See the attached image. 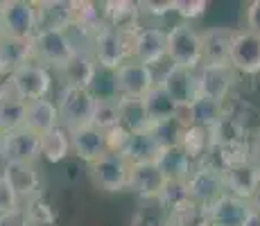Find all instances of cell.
<instances>
[{"label": "cell", "instance_id": "17", "mask_svg": "<svg viewBox=\"0 0 260 226\" xmlns=\"http://www.w3.org/2000/svg\"><path fill=\"white\" fill-rule=\"evenodd\" d=\"M168 179L161 172L156 163H143V165H132V172H129V190L138 195L141 199L147 202H158L163 188H166Z\"/></svg>", "mask_w": 260, "mask_h": 226}, {"label": "cell", "instance_id": "23", "mask_svg": "<svg viewBox=\"0 0 260 226\" xmlns=\"http://www.w3.org/2000/svg\"><path fill=\"white\" fill-rule=\"evenodd\" d=\"M224 179H226V192L244 202H249L260 188V172L251 163H240L229 168L224 172Z\"/></svg>", "mask_w": 260, "mask_h": 226}, {"label": "cell", "instance_id": "43", "mask_svg": "<svg viewBox=\"0 0 260 226\" xmlns=\"http://www.w3.org/2000/svg\"><path fill=\"white\" fill-rule=\"evenodd\" d=\"M141 7H145V12L152 16H166L168 12H174V0H149V3H141Z\"/></svg>", "mask_w": 260, "mask_h": 226}, {"label": "cell", "instance_id": "37", "mask_svg": "<svg viewBox=\"0 0 260 226\" xmlns=\"http://www.w3.org/2000/svg\"><path fill=\"white\" fill-rule=\"evenodd\" d=\"M23 208L27 210V215H29V219L34 222V226H50V224L54 222L52 208H50V204L43 197L32 199V202H27Z\"/></svg>", "mask_w": 260, "mask_h": 226}, {"label": "cell", "instance_id": "16", "mask_svg": "<svg viewBox=\"0 0 260 226\" xmlns=\"http://www.w3.org/2000/svg\"><path fill=\"white\" fill-rule=\"evenodd\" d=\"M71 147H73L75 156H79L82 160H86V163L91 165V163H95V160H100L102 156L109 154L107 132L98 129L95 124L75 129V132H71Z\"/></svg>", "mask_w": 260, "mask_h": 226}, {"label": "cell", "instance_id": "5", "mask_svg": "<svg viewBox=\"0 0 260 226\" xmlns=\"http://www.w3.org/2000/svg\"><path fill=\"white\" fill-rule=\"evenodd\" d=\"M9 90L14 98L23 100V102H34V100L48 98L50 88H52V77H50L48 68H43L41 63H23L21 68H16L7 77Z\"/></svg>", "mask_w": 260, "mask_h": 226}, {"label": "cell", "instance_id": "6", "mask_svg": "<svg viewBox=\"0 0 260 226\" xmlns=\"http://www.w3.org/2000/svg\"><path fill=\"white\" fill-rule=\"evenodd\" d=\"M129 172H132V163L116 152H109L107 156L88 165V177L93 185L104 192H120L129 188Z\"/></svg>", "mask_w": 260, "mask_h": 226}, {"label": "cell", "instance_id": "21", "mask_svg": "<svg viewBox=\"0 0 260 226\" xmlns=\"http://www.w3.org/2000/svg\"><path fill=\"white\" fill-rule=\"evenodd\" d=\"M199 93L206 100L224 102L233 86V68L231 66H202L197 70Z\"/></svg>", "mask_w": 260, "mask_h": 226}, {"label": "cell", "instance_id": "19", "mask_svg": "<svg viewBox=\"0 0 260 226\" xmlns=\"http://www.w3.org/2000/svg\"><path fill=\"white\" fill-rule=\"evenodd\" d=\"M95 75H98V63H95L91 52L79 50L77 54L68 63L59 68V77H61L63 88H84L91 90Z\"/></svg>", "mask_w": 260, "mask_h": 226}, {"label": "cell", "instance_id": "49", "mask_svg": "<svg viewBox=\"0 0 260 226\" xmlns=\"http://www.w3.org/2000/svg\"><path fill=\"white\" fill-rule=\"evenodd\" d=\"M5 37V29H3V18H0V39Z\"/></svg>", "mask_w": 260, "mask_h": 226}, {"label": "cell", "instance_id": "44", "mask_svg": "<svg viewBox=\"0 0 260 226\" xmlns=\"http://www.w3.org/2000/svg\"><path fill=\"white\" fill-rule=\"evenodd\" d=\"M132 226H168V217H158V215H152L147 213V210H143V213L134 215V222Z\"/></svg>", "mask_w": 260, "mask_h": 226}, {"label": "cell", "instance_id": "18", "mask_svg": "<svg viewBox=\"0 0 260 226\" xmlns=\"http://www.w3.org/2000/svg\"><path fill=\"white\" fill-rule=\"evenodd\" d=\"M39 29L46 32H68L75 27V0H46L37 3Z\"/></svg>", "mask_w": 260, "mask_h": 226}, {"label": "cell", "instance_id": "1", "mask_svg": "<svg viewBox=\"0 0 260 226\" xmlns=\"http://www.w3.org/2000/svg\"><path fill=\"white\" fill-rule=\"evenodd\" d=\"M134 37L136 32H122L111 25H104L102 29L95 32L93 39V59L100 68L116 73L120 66L132 61Z\"/></svg>", "mask_w": 260, "mask_h": 226}, {"label": "cell", "instance_id": "15", "mask_svg": "<svg viewBox=\"0 0 260 226\" xmlns=\"http://www.w3.org/2000/svg\"><path fill=\"white\" fill-rule=\"evenodd\" d=\"M238 29L229 27H208L202 32L204 63L202 66H231V48Z\"/></svg>", "mask_w": 260, "mask_h": 226}, {"label": "cell", "instance_id": "27", "mask_svg": "<svg viewBox=\"0 0 260 226\" xmlns=\"http://www.w3.org/2000/svg\"><path fill=\"white\" fill-rule=\"evenodd\" d=\"M138 14H141V3H129V0H111L104 3V21L107 25L122 32H138Z\"/></svg>", "mask_w": 260, "mask_h": 226}, {"label": "cell", "instance_id": "38", "mask_svg": "<svg viewBox=\"0 0 260 226\" xmlns=\"http://www.w3.org/2000/svg\"><path fill=\"white\" fill-rule=\"evenodd\" d=\"M208 9L206 0H174V12L186 21H192V18H199L204 12Z\"/></svg>", "mask_w": 260, "mask_h": 226}, {"label": "cell", "instance_id": "33", "mask_svg": "<svg viewBox=\"0 0 260 226\" xmlns=\"http://www.w3.org/2000/svg\"><path fill=\"white\" fill-rule=\"evenodd\" d=\"M25 113H27V102L18 98H7L0 102V134H12L25 127Z\"/></svg>", "mask_w": 260, "mask_h": 226}, {"label": "cell", "instance_id": "30", "mask_svg": "<svg viewBox=\"0 0 260 226\" xmlns=\"http://www.w3.org/2000/svg\"><path fill=\"white\" fill-rule=\"evenodd\" d=\"M145 109H147L149 118H152L154 124L158 122H168V120H174V111H177V102L168 95V90L161 86V84H154V88L149 90L143 98Z\"/></svg>", "mask_w": 260, "mask_h": 226}, {"label": "cell", "instance_id": "7", "mask_svg": "<svg viewBox=\"0 0 260 226\" xmlns=\"http://www.w3.org/2000/svg\"><path fill=\"white\" fill-rule=\"evenodd\" d=\"M188 188H190V197L197 208H208L213 202H217L219 197L226 195V179L224 172L208 163H199L192 170L188 179Z\"/></svg>", "mask_w": 260, "mask_h": 226}, {"label": "cell", "instance_id": "22", "mask_svg": "<svg viewBox=\"0 0 260 226\" xmlns=\"http://www.w3.org/2000/svg\"><path fill=\"white\" fill-rule=\"evenodd\" d=\"M124 158L132 165H143V163H158L163 154V145L158 143V138L154 132H141V134H129L127 143L122 147Z\"/></svg>", "mask_w": 260, "mask_h": 226}, {"label": "cell", "instance_id": "26", "mask_svg": "<svg viewBox=\"0 0 260 226\" xmlns=\"http://www.w3.org/2000/svg\"><path fill=\"white\" fill-rule=\"evenodd\" d=\"M118 111H120V127H124L129 134L152 132L154 129V122L141 98H118Z\"/></svg>", "mask_w": 260, "mask_h": 226}, {"label": "cell", "instance_id": "8", "mask_svg": "<svg viewBox=\"0 0 260 226\" xmlns=\"http://www.w3.org/2000/svg\"><path fill=\"white\" fill-rule=\"evenodd\" d=\"M0 18H3L5 37L34 39V34L39 32L37 3H27V0L0 3Z\"/></svg>", "mask_w": 260, "mask_h": 226}, {"label": "cell", "instance_id": "46", "mask_svg": "<svg viewBox=\"0 0 260 226\" xmlns=\"http://www.w3.org/2000/svg\"><path fill=\"white\" fill-rule=\"evenodd\" d=\"M249 206H251L253 213H258V215H260V188L256 190V195H253V197L249 199Z\"/></svg>", "mask_w": 260, "mask_h": 226}, {"label": "cell", "instance_id": "35", "mask_svg": "<svg viewBox=\"0 0 260 226\" xmlns=\"http://www.w3.org/2000/svg\"><path fill=\"white\" fill-rule=\"evenodd\" d=\"M93 124L102 132H111L120 127V111H118V95L116 98H98L95 104Z\"/></svg>", "mask_w": 260, "mask_h": 226}, {"label": "cell", "instance_id": "20", "mask_svg": "<svg viewBox=\"0 0 260 226\" xmlns=\"http://www.w3.org/2000/svg\"><path fill=\"white\" fill-rule=\"evenodd\" d=\"M3 174L16 190L21 202H32V199L41 197V177H39L37 165L32 163H5Z\"/></svg>", "mask_w": 260, "mask_h": 226}, {"label": "cell", "instance_id": "42", "mask_svg": "<svg viewBox=\"0 0 260 226\" xmlns=\"http://www.w3.org/2000/svg\"><path fill=\"white\" fill-rule=\"evenodd\" d=\"M247 29L260 37V0H251L247 5Z\"/></svg>", "mask_w": 260, "mask_h": 226}, {"label": "cell", "instance_id": "36", "mask_svg": "<svg viewBox=\"0 0 260 226\" xmlns=\"http://www.w3.org/2000/svg\"><path fill=\"white\" fill-rule=\"evenodd\" d=\"M154 136L158 138V143L163 145V149L168 147H177L179 143H181V136H183V127L179 122H174V120H168V122H158L154 124Z\"/></svg>", "mask_w": 260, "mask_h": 226}, {"label": "cell", "instance_id": "48", "mask_svg": "<svg viewBox=\"0 0 260 226\" xmlns=\"http://www.w3.org/2000/svg\"><path fill=\"white\" fill-rule=\"evenodd\" d=\"M3 154H5V134H0V160H3Z\"/></svg>", "mask_w": 260, "mask_h": 226}, {"label": "cell", "instance_id": "40", "mask_svg": "<svg viewBox=\"0 0 260 226\" xmlns=\"http://www.w3.org/2000/svg\"><path fill=\"white\" fill-rule=\"evenodd\" d=\"M168 226H208V222H206V217H204L202 208H192V210H188V213L168 217Z\"/></svg>", "mask_w": 260, "mask_h": 226}, {"label": "cell", "instance_id": "14", "mask_svg": "<svg viewBox=\"0 0 260 226\" xmlns=\"http://www.w3.org/2000/svg\"><path fill=\"white\" fill-rule=\"evenodd\" d=\"M231 68L244 75L260 73V37L249 29H238L231 48Z\"/></svg>", "mask_w": 260, "mask_h": 226}, {"label": "cell", "instance_id": "24", "mask_svg": "<svg viewBox=\"0 0 260 226\" xmlns=\"http://www.w3.org/2000/svg\"><path fill=\"white\" fill-rule=\"evenodd\" d=\"M32 61V39H0V77H9L23 63Z\"/></svg>", "mask_w": 260, "mask_h": 226}, {"label": "cell", "instance_id": "34", "mask_svg": "<svg viewBox=\"0 0 260 226\" xmlns=\"http://www.w3.org/2000/svg\"><path fill=\"white\" fill-rule=\"evenodd\" d=\"M224 115H226L224 102L199 98L197 102L192 104V127H202V129H206V132H211Z\"/></svg>", "mask_w": 260, "mask_h": 226}, {"label": "cell", "instance_id": "12", "mask_svg": "<svg viewBox=\"0 0 260 226\" xmlns=\"http://www.w3.org/2000/svg\"><path fill=\"white\" fill-rule=\"evenodd\" d=\"M251 215V206L249 202L233 195H224L217 202H213L208 208H204V217L208 226H242L247 217Z\"/></svg>", "mask_w": 260, "mask_h": 226}, {"label": "cell", "instance_id": "29", "mask_svg": "<svg viewBox=\"0 0 260 226\" xmlns=\"http://www.w3.org/2000/svg\"><path fill=\"white\" fill-rule=\"evenodd\" d=\"M156 165L161 168V172L166 174L168 181H188L190 174H192V170L197 168V163L190 160V156L179 147V145L177 147L163 149V154H161V158H158Z\"/></svg>", "mask_w": 260, "mask_h": 226}, {"label": "cell", "instance_id": "4", "mask_svg": "<svg viewBox=\"0 0 260 226\" xmlns=\"http://www.w3.org/2000/svg\"><path fill=\"white\" fill-rule=\"evenodd\" d=\"M95 104L98 98L91 90L84 88H61L59 93V122L63 129L75 132V129H82L93 124V115H95Z\"/></svg>", "mask_w": 260, "mask_h": 226}, {"label": "cell", "instance_id": "13", "mask_svg": "<svg viewBox=\"0 0 260 226\" xmlns=\"http://www.w3.org/2000/svg\"><path fill=\"white\" fill-rule=\"evenodd\" d=\"M41 158V136L27 127L5 136V163H37Z\"/></svg>", "mask_w": 260, "mask_h": 226}, {"label": "cell", "instance_id": "41", "mask_svg": "<svg viewBox=\"0 0 260 226\" xmlns=\"http://www.w3.org/2000/svg\"><path fill=\"white\" fill-rule=\"evenodd\" d=\"M0 226H34V222L29 219L27 210L21 206V208H14L9 213L0 215Z\"/></svg>", "mask_w": 260, "mask_h": 226}, {"label": "cell", "instance_id": "25", "mask_svg": "<svg viewBox=\"0 0 260 226\" xmlns=\"http://www.w3.org/2000/svg\"><path fill=\"white\" fill-rule=\"evenodd\" d=\"M59 109L52 100L43 98V100H34L27 102V113H25V127L29 132L43 136L48 132H52L54 127H59Z\"/></svg>", "mask_w": 260, "mask_h": 226}, {"label": "cell", "instance_id": "47", "mask_svg": "<svg viewBox=\"0 0 260 226\" xmlns=\"http://www.w3.org/2000/svg\"><path fill=\"white\" fill-rule=\"evenodd\" d=\"M242 226H260V215H258V213H253V210H251V215H249L247 222H244Z\"/></svg>", "mask_w": 260, "mask_h": 226}, {"label": "cell", "instance_id": "10", "mask_svg": "<svg viewBox=\"0 0 260 226\" xmlns=\"http://www.w3.org/2000/svg\"><path fill=\"white\" fill-rule=\"evenodd\" d=\"M156 82L168 90V95L177 104H194L202 98V93H199V82H197V70L170 66Z\"/></svg>", "mask_w": 260, "mask_h": 226}, {"label": "cell", "instance_id": "3", "mask_svg": "<svg viewBox=\"0 0 260 226\" xmlns=\"http://www.w3.org/2000/svg\"><path fill=\"white\" fill-rule=\"evenodd\" d=\"M77 45L68 32H46L39 29L32 39V61L41 63L43 68H61L77 54Z\"/></svg>", "mask_w": 260, "mask_h": 226}, {"label": "cell", "instance_id": "2", "mask_svg": "<svg viewBox=\"0 0 260 226\" xmlns=\"http://www.w3.org/2000/svg\"><path fill=\"white\" fill-rule=\"evenodd\" d=\"M168 59L172 66L186 68V70H199L204 63V45L202 34L190 23H177L168 32Z\"/></svg>", "mask_w": 260, "mask_h": 226}, {"label": "cell", "instance_id": "39", "mask_svg": "<svg viewBox=\"0 0 260 226\" xmlns=\"http://www.w3.org/2000/svg\"><path fill=\"white\" fill-rule=\"evenodd\" d=\"M14 208H21V199H18L16 190L12 188L7 177L0 172V215L9 213V210H14Z\"/></svg>", "mask_w": 260, "mask_h": 226}, {"label": "cell", "instance_id": "11", "mask_svg": "<svg viewBox=\"0 0 260 226\" xmlns=\"http://www.w3.org/2000/svg\"><path fill=\"white\" fill-rule=\"evenodd\" d=\"M163 57H168V32L161 27H141L134 37L132 59L152 68Z\"/></svg>", "mask_w": 260, "mask_h": 226}, {"label": "cell", "instance_id": "32", "mask_svg": "<svg viewBox=\"0 0 260 226\" xmlns=\"http://www.w3.org/2000/svg\"><path fill=\"white\" fill-rule=\"evenodd\" d=\"M179 147L188 154L190 160H194V163L199 165L206 158L208 149H211V134L202 127H188V129H183Z\"/></svg>", "mask_w": 260, "mask_h": 226}, {"label": "cell", "instance_id": "28", "mask_svg": "<svg viewBox=\"0 0 260 226\" xmlns=\"http://www.w3.org/2000/svg\"><path fill=\"white\" fill-rule=\"evenodd\" d=\"M158 206L168 213V217L197 208L192 202V197H190L188 181H168L163 192H161V197H158Z\"/></svg>", "mask_w": 260, "mask_h": 226}, {"label": "cell", "instance_id": "45", "mask_svg": "<svg viewBox=\"0 0 260 226\" xmlns=\"http://www.w3.org/2000/svg\"><path fill=\"white\" fill-rule=\"evenodd\" d=\"M249 163L260 172V134L249 140Z\"/></svg>", "mask_w": 260, "mask_h": 226}, {"label": "cell", "instance_id": "9", "mask_svg": "<svg viewBox=\"0 0 260 226\" xmlns=\"http://www.w3.org/2000/svg\"><path fill=\"white\" fill-rule=\"evenodd\" d=\"M156 84L154 70L145 63L127 61L113 73V88H116L118 98H145Z\"/></svg>", "mask_w": 260, "mask_h": 226}, {"label": "cell", "instance_id": "31", "mask_svg": "<svg viewBox=\"0 0 260 226\" xmlns=\"http://www.w3.org/2000/svg\"><path fill=\"white\" fill-rule=\"evenodd\" d=\"M73 152L71 147V132L63 129L61 124L54 127L52 132L41 136V158L50 160V163H59Z\"/></svg>", "mask_w": 260, "mask_h": 226}]
</instances>
